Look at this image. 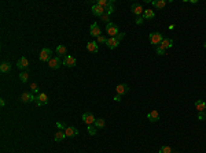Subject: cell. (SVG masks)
<instances>
[{
    "mask_svg": "<svg viewBox=\"0 0 206 153\" xmlns=\"http://www.w3.org/2000/svg\"><path fill=\"white\" fill-rule=\"evenodd\" d=\"M124 37H125V33H119V34L116 36V37L107 38V42H106L107 48H109V49H114V48H117V47H118V44H119V41H121Z\"/></svg>",
    "mask_w": 206,
    "mask_h": 153,
    "instance_id": "1",
    "label": "cell"
},
{
    "mask_svg": "<svg viewBox=\"0 0 206 153\" xmlns=\"http://www.w3.org/2000/svg\"><path fill=\"white\" fill-rule=\"evenodd\" d=\"M96 4L100 6V7H103V8H107V7H110V6H113L114 4V0H98Z\"/></svg>",
    "mask_w": 206,
    "mask_h": 153,
    "instance_id": "19",
    "label": "cell"
},
{
    "mask_svg": "<svg viewBox=\"0 0 206 153\" xmlns=\"http://www.w3.org/2000/svg\"><path fill=\"white\" fill-rule=\"evenodd\" d=\"M11 70V64H10V63H7V62H3L2 63V64H0V71H2V73H8V71Z\"/></svg>",
    "mask_w": 206,
    "mask_h": 153,
    "instance_id": "22",
    "label": "cell"
},
{
    "mask_svg": "<svg viewBox=\"0 0 206 153\" xmlns=\"http://www.w3.org/2000/svg\"><path fill=\"white\" fill-rule=\"evenodd\" d=\"M47 103H48L47 94H45V93H39V94H37V97H36V104H37V105L41 107V105H45Z\"/></svg>",
    "mask_w": 206,
    "mask_h": 153,
    "instance_id": "8",
    "label": "cell"
},
{
    "mask_svg": "<svg viewBox=\"0 0 206 153\" xmlns=\"http://www.w3.org/2000/svg\"><path fill=\"white\" fill-rule=\"evenodd\" d=\"M88 133H90L91 136H95L96 134V127H95V124H91V126H88Z\"/></svg>",
    "mask_w": 206,
    "mask_h": 153,
    "instance_id": "31",
    "label": "cell"
},
{
    "mask_svg": "<svg viewBox=\"0 0 206 153\" xmlns=\"http://www.w3.org/2000/svg\"><path fill=\"white\" fill-rule=\"evenodd\" d=\"M66 137V134H65V131H57V134H55V137H54V139L57 142H59V141H62L63 138Z\"/></svg>",
    "mask_w": 206,
    "mask_h": 153,
    "instance_id": "24",
    "label": "cell"
},
{
    "mask_svg": "<svg viewBox=\"0 0 206 153\" xmlns=\"http://www.w3.org/2000/svg\"><path fill=\"white\" fill-rule=\"evenodd\" d=\"M149 40H150V42H151V45H154V47H159L161 42L164 41V36H162L159 32H154V33H150Z\"/></svg>",
    "mask_w": 206,
    "mask_h": 153,
    "instance_id": "2",
    "label": "cell"
},
{
    "mask_svg": "<svg viewBox=\"0 0 206 153\" xmlns=\"http://www.w3.org/2000/svg\"><path fill=\"white\" fill-rule=\"evenodd\" d=\"M19 100H21L22 103H32V101L34 100V97H33V94L30 93V92H25V93L21 94Z\"/></svg>",
    "mask_w": 206,
    "mask_h": 153,
    "instance_id": "12",
    "label": "cell"
},
{
    "mask_svg": "<svg viewBox=\"0 0 206 153\" xmlns=\"http://www.w3.org/2000/svg\"><path fill=\"white\" fill-rule=\"evenodd\" d=\"M195 109H197L198 112L206 111V103L203 100H197L195 101Z\"/></svg>",
    "mask_w": 206,
    "mask_h": 153,
    "instance_id": "18",
    "label": "cell"
},
{
    "mask_svg": "<svg viewBox=\"0 0 206 153\" xmlns=\"http://www.w3.org/2000/svg\"><path fill=\"white\" fill-rule=\"evenodd\" d=\"M92 14L95 15V17L100 18L103 14H106V8H103V7L98 6L96 3H93V6H92Z\"/></svg>",
    "mask_w": 206,
    "mask_h": 153,
    "instance_id": "7",
    "label": "cell"
},
{
    "mask_svg": "<svg viewBox=\"0 0 206 153\" xmlns=\"http://www.w3.org/2000/svg\"><path fill=\"white\" fill-rule=\"evenodd\" d=\"M154 17H155V12L154 11H151V10H144L143 18H146V19H152Z\"/></svg>",
    "mask_w": 206,
    "mask_h": 153,
    "instance_id": "23",
    "label": "cell"
},
{
    "mask_svg": "<svg viewBox=\"0 0 206 153\" xmlns=\"http://www.w3.org/2000/svg\"><path fill=\"white\" fill-rule=\"evenodd\" d=\"M65 134H66V137H76V136H78V130L74 129V127H66Z\"/></svg>",
    "mask_w": 206,
    "mask_h": 153,
    "instance_id": "17",
    "label": "cell"
},
{
    "mask_svg": "<svg viewBox=\"0 0 206 153\" xmlns=\"http://www.w3.org/2000/svg\"><path fill=\"white\" fill-rule=\"evenodd\" d=\"M106 32H107V34L110 36V37H116V36H118V26L117 25H114L113 22H110V23L106 25Z\"/></svg>",
    "mask_w": 206,
    "mask_h": 153,
    "instance_id": "3",
    "label": "cell"
},
{
    "mask_svg": "<svg viewBox=\"0 0 206 153\" xmlns=\"http://www.w3.org/2000/svg\"><path fill=\"white\" fill-rule=\"evenodd\" d=\"M96 42H100V44H106V42H107V38H106L105 36H99V37H96Z\"/></svg>",
    "mask_w": 206,
    "mask_h": 153,
    "instance_id": "30",
    "label": "cell"
},
{
    "mask_svg": "<svg viewBox=\"0 0 206 153\" xmlns=\"http://www.w3.org/2000/svg\"><path fill=\"white\" fill-rule=\"evenodd\" d=\"M87 51L91 53H98L99 51V47H98V42L96 41H90L87 44Z\"/></svg>",
    "mask_w": 206,
    "mask_h": 153,
    "instance_id": "16",
    "label": "cell"
},
{
    "mask_svg": "<svg viewBox=\"0 0 206 153\" xmlns=\"http://www.w3.org/2000/svg\"><path fill=\"white\" fill-rule=\"evenodd\" d=\"M48 66H50L51 68H54V70H57V68H59L60 66H62V60H60V56H55V58H52V59L48 62Z\"/></svg>",
    "mask_w": 206,
    "mask_h": 153,
    "instance_id": "5",
    "label": "cell"
},
{
    "mask_svg": "<svg viewBox=\"0 0 206 153\" xmlns=\"http://www.w3.org/2000/svg\"><path fill=\"white\" fill-rule=\"evenodd\" d=\"M131 11L133 12L135 15L140 17V14H143V12H144V10H143V7H142L139 3H133V4L131 6Z\"/></svg>",
    "mask_w": 206,
    "mask_h": 153,
    "instance_id": "10",
    "label": "cell"
},
{
    "mask_svg": "<svg viewBox=\"0 0 206 153\" xmlns=\"http://www.w3.org/2000/svg\"><path fill=\"white\" fill-rule=\"evenodd\" d=\"M152 6L158 10H162L166 6V2H165V0H154V2H152Z\"/></svg>",
    "mask_w": 206,
    "mask_h": 153,
    "instance_id": "21",
    "label": "cell"
},
{
    "mask_svg": "<svg viewBox=\"0 0 206 153\" xmlns=\"http://www.w3.org/2000/svg\"><path fill=\"white\" fill-rule=\"evenodd\" d=\"M83 120L85 124H88V126H91V124H95V116H93L91 112H85V114L83 115Z\"/></svg>",
    "mask_w": 206,
    "mask_h": 153,
    "instance_id": "6",
    "label": "cell"
},
{
    "mask_svg": "<svg viewBox=\"0 0 206 153\" xmlns=\"http://www.w3.org/2000/svg\"><path fill=\"white\" fill-rule=\"evenodd\" d=\"M90 33H91V36H93V37H99V36H102L100 27H99V25H96V23H92V25H91Z\"/></svg>",
    "mask_w": 206,
    "mask_h": 153,
    "instance_id": "15",
    "label": "cell"
},
{
    "mask_svg": "<svg viewBox=\"0 0 206 153\" xmlns=\"http://www.w3.org/2000/svg\"><path fill=\"white\" fill-rule=\"evenodd\" d=\"M114 101H121V96H119V94H117L116 97H114Z\"/></svg>",
    "mask_w": 206,
    "mask_h": 153,
    "instance_id": "37",
    "label": "cell"
},
{
    "mask_svg": "<svg viewBox=\"0 0 206 153\" xmlns=\"http://www.w3.org/2000/svg\"><path fill=\"white\" fill-rule=\"evenodd\" d=\"M95 127L96 129H103V127H105V119H102V118L96 119L95 120Z\"/></svg>",
    "mask_w": 206,
    "mask_h": 153,
    "instance_id": "25",
    "label": "cell"
},
{
    "mask_svg": "<svg viewBox=\"0 0 206 153\" xmlns=\"http://www.w3.org/2000/svg\"><path fill=\"white\" fill-rule=\"evenodd\" d=\"M157 55H159V56H162V55H165V49L164 48L161 47V45H159V47H157Z\"/></svg>",
    "mask_w": 206,
    "mask_h": 153,
    "instance_id": "32",
    "label": "cell"
},
{
    "mask_svg": "<svg viewBox=\"0 0 206 153\" xmlns=\"http://www.w3.org/2000/svg\"><path fill=\"white\" fill-rule=\"evenodd\" d=\"M143 19H144L143 17H137L136 18V25H142L143 23Z\"/></svg>",
    "mask_w": 206,
    "mask_h": 153,
    "instance_id": "35",
    "label": "cell"
},
{
    "mask_svg": "<svg viewBox=\"0 0 206 153\" xmlns=\"http://www.w3.org/2000/svg\"><path fill=\"white\" fill-rule=\"evenodd\" d=\"M116 90H117V94H119V96H123V94L128 93L129 86L126 85V83H119V85H117Z\"/></svg>",
    "mask_w": 206,
    "mask_h": 153,
    "instance_id": "13",
    "label": "cell"
},
{
    "mask_svg": "<svg viewBox=\"0 0 206 153\" xmlns=\"http://www.w3.org/2000/svg\"><path fill=\"white\" fill-rule=\"evenodd\" d=\"M51 59H52V52H51V49L43 48L41 52H40V60H41V62H50Z\"/></svg>",
    "mask_w": 206,
    "mask_h": 153,
    "instance_id": "4",
    "label": "cell"
},
{
    "mask_svg": "<svg viewBox=\"0 0 206 153\" xmlns=\"http://www.w3.org/2000/svg\"><path fill=\"white\" fill-rule=\"evenodd\" d=\"M203 48H206V42H205V44H203Z\"/></svg>",
    "mask_w": 206,
    "mask_h": 153,
    "instance_id": "39",
    "label": "cell"
},
{
    "mask_svg": "<svg viewBox=\"0 0 206 153\" xmlns=\"http://www.w3.org/2000/svg\"><path fill=\"white\" fill-rule=\"evenodd\" d=\"M161 47L164 48L165 51H166L168 48H172L173 47V40H170V38H164V41L161 42Z\"/></svg>",
    "mask_w": 206,
    "mask_h": 153,
    "instance_id": "20",
    "label": "cell"
},
{
    "mask_svg": "<svg viewBox=\"0 0 206 153\" xmlns=\"http://www.w3.org/2000/svg\"><path fill=\"white\" fill-rule=\"evenodd\" d=\"M57 53L59 56L66 55V47H63V45H58V47H57Z\"/></svg>",
    "mask_w": 206,
    "mask_h": 153,
    "instance_id": "27",
    "label": "cell"
},
{
    "mask_svg": "<svg viewBox=\"0 0 206 153\" xmlns=\"http://www.w3.org/2000/svg\"><path fill=\"white\" fill-rule=\"evenodd\" d=\"M198 119H199V120L205 119V112H199V114H198Z\"/></svg>",
    "mask_w": 206,
    "mask_h": 153,
    "instance_id": "36",
    "label": "cell"
},
{
    "mask_svg": "<svg viewBox=\"0 0 206 153\" xmlns=\"http://www.w3.org/2000/svg\"><path fill=\"white\" fill-rule=\"evenodd\" d=\"M100 19H102V22H105L106 25L110 23V15H107V14H103L100 17Z\"/></svg>",
    "mask_w": 206,
    "mask_h": 153,
    "instance_id": "29",
    "label": "cell"
},
{
    "mask_svg": "<svg viewBox=\"0 0 206 153\" xmlns=\"http://www.w3.org/2000/svg\"><path fill=\"white\" fill-rule=\"evenodd\" d=\"M30 89H32V92H37V90H39V86H37L36 82H33L32 85H30Z\"/></svg>",
    "mask_w": 206,
    "mask_h": 153,
    "instance_id": "34",
    "label": "cell"
},
{
    "mask_svg": "<svg viewBox=\"0 0 206 153\" xmlns=\"http://www.w3.org/2000/svg\"><path fill=\"white\" fill-rule=\"evenodd\" d=\"M0 105H2V107H4V105H6V101H4L3 98H2V100H0Z\"/></svg>",
    "mask_w": 206,
    "mask_h": 153,
    "instance_id": "38",
    "label": "cell"
},
{
    "mask_svg": "<svg viewBox=\"0 0 206 153\" xmlns=\"http://www.w3.org/2000/svg\"><path fill=\"white\" fill-rule=\"evenodd\" d=\"M147 118H149L150 122H152V123H155V122L159 120V112L157 111V109H152L151 112H150L149 115H147Z\"/></svg>",
    "mask_w": 206,
    "mask_h": 153,
    "instance_id": "14",
    "label": "cell"
},
{
    "mask_svg": "<svg viewBox=\"0 0 206 153\" xmlns=\"http://www.w3.org/2000/svg\"><path fill=\"white\" fill-rule=\"evenodd\" d=\"M173 153H180V152H173Z\"/></svg>",
    "mask_w": 206,
    "mask_h": 153,
    "instance_id": "40",
    "label": "cell"
},
{
    "mask_svg": "<svg viewBox=\"0 0 206 153\" xmlns=\"http://www.w3.org/2000/svg\"><path fill=\"white\" fill-rule=\"evenodd\" d=\"M158 153H173V150H172L170 146H162Z\"/></svg>",
    "mask_w": 206,
    "mask_h": 153,
    "instance_id": "28",
    "label": "cell"
},
{
    "mask_svg": "<svg viewBox=\"0 0 206 153\" xmlns=\"http://www.w3.org/2000/svg\"><path fill=\"white\" fill-rule=\"evenodd\" d=\"M28 80H29V74L28 73H21L19 74V81H21L22 83H26Z\"/></svg>",
    "mask_w": 206,
    "mask_h": 153,
    "instance_id": "26",
    "label": "cell"
},
{
    "mask_svg": "<svg viewBox=\"0 0 206 153\" xmlns=\"http://www.w3.org/2000/svg\"><path fill=\"white\" fill-rule=\"evenodd\" d=\"M114 12V4L113 6H110V7H107V8H106V14L107 15H111Z\"/></svg>",
    "mask_w": 206,
    "mask_h": 153,
    "instance_id": "33",
    "label": "cell"
},
{
    "mask_svg": "<svg viewBox=\"0 0 206 153\" xmlns=\"http://www.w3.org/2000/svg\"><path fill=\"white\" fill-rule=\"evenodd\" d=\"M17 67H18L19 70H26V68L29 67V62H28V59L25 58V56H22L21 59H18V62H17Z\"/></svg>",
    "mask_w": 206,
    "mask_h": 153,
    "instance_id": "11",
    "label": "cell"
},
{
    "mask_svg": "<svg viewBox=\"0 0 206 153\" xmlns=\"http://www.w3.org/2000/svg\"><path fill=\"white\" fill-rule=\"evenodd\" d=\"M76 63H77L76 62V59L70 55H66L65 58H63V64H65L66 67H74Z\"/></svg>",
    "mask_w": 206,
    "mask_h": 153,
    "instance_id": "9",
    "label": "cell"
}]
</instances>
